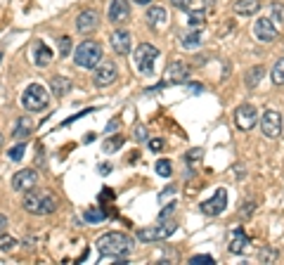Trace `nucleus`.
Wrapping results in <instances>:
<instances>
[{
    "label": "nucleus",
    "mask_w": 284,
    "mask_h": 265,
    "mask_svg": "<svg viewBox=\"0 0 284 265\" xmlns=\"http://www.w3.org/2000/svg\"><path fill=\"white\" fill-rule=\"evenodd\" d=\"M190 263L192 265H213L216 263V258L208 256V254H202V256H192L190 258Z\"/></svg>",
    "instance_id": "33"
},
{
    "label": "nucleus",
    "mask_w": 284,
    "mask_h": 265,
    "mask_svg": "<svg viewBox=\"0 0 284 265\" xmlns=\"http://www.w3.org/2000/svg\"><path fill=\"white\" fill-rule=\"evenodd\" d=\"M0 147H2V135H0Z\"/></svg>",
    "instance_id": "48"
},
{
    "label": "nucleus",
    "mask_w": 284,
    "mask_h": 265,
    "mask_svg": "<svg viewBox=\"0 0 284 265\" xmlns=\"http://www.w3.org/2000/svg\"><path fill=\"white\" fill-rule=\"evenodd\" d=\"M98 251L109 258H124L133 251V239L124 232H106L98 239Z\"/></svg>",
    "instance_id": "2"
},
{
    "label": "nucleus",
    "mask_w": 284,
    "mask_h": 265,
    "mask_svg": "<svg viewBox=\"0 0 284 265\" xmlns=\"http://www.w3.org/2000/svg\"><path fill=\"white\" fill-rule=\"evenodd\" d=\"M144 19H147V24H150L152 28H161L168 21V12H166V7H161V5H152V7L147 9Z\"/></svg>",
    "instance_id": "17"
},
{
    "label": "nucleus",
    "mask_w": 284,
    "mask_h": 265,
    "mask_svg": "<svg viewBox=\"0 0 284 265\" xmlns=\"http://www.w3.org/2000/svg\"><path fill=\"white\" fill-rule=\"evenodd\" d=\"M258 9H260V2L258 0H237L234 2V12L240 17H254Z\"/></svg>",
    "instance_id": "22"
},
{
    "label": "nucleus",
    "mask_w": 284,
    "mask_h": 265,
    "mask_svg": "<svg viewBox=\"0 0 284 265\" xmlns=\"http://www.w3.org/2000/svg\"><path fill=\"white\" fill-rule=\"evenodd\" d=\"M116 128H118V119H112V121H109V126H106V130H109V133H114Z\"/></svg>",
    "instance_id": "43"
},
{
    "label": "nucleus",
    "mask_w": 284,
    "mask_h": 265,
    "mask_svg": "<svg viewBox=\"0 0 284 265\" xmlns=\"http://www.w3.org/2000/svg\"><path fill=\"white\" fill-rule=\"evenodd\" d=\"M133 2H138V5H150L152 0H133Z\"/></svg>",
    "instance_id": "47"
},
{
    "label": "nucleus",
    "mask_w": 284,
    "mask_h": 265,
    "mask_svg": "<svg viewBox=\"0 0 284 265\" xmlns=\"http://www.w3.org/2000/svg\"><path fill=\"white\" fill-rule=\"evenodd\" d=\"M24 152H26V145L19 142V145H14V147H10L8 149V159L10 161H22V159H24Z\"/></svg>",
    "instance_id": "30"
},
{
    "label": "nucleus",
    "mask_w": 284,
    "mask_h": 265,
    "mask_svg": "<svg viewBox=\"0 0 284 265\" xmlns=\"http://www.w3.org/2000/svg\"><path fill=\"white\" fill-rule=\"evenodd\" d=\"M190 90L194 92V95H199V92L204 90V85H202V83H192V85H190Z\"/></svg>",
    "instance_id": "42"
},
{
    "label": "nucleus",
    "mask_w": 284,
    "mask_h": 265,
    "mask_svg": "<svg viewBox=\"0 0 284 265\" xmlns=\"http://www.w3.org/2000/svg\"><path fill=\"white\" fill-rule=\"evenodd\" d=\"M156 173H159L161 178H170V175H173V164H170L168 159L156 161Z\"/></svg>",
    "instance_id": "31"
},
{
    "label": "nucleus",
    "mask_w": 284,
    "mask_h": 265,
    "mask_svg": "<svg viewBox=\"0 0 284 265\" xmlns=\"http://www.w3.org/2000/svg\"><path fill=\"white\" fill-rule=\"evenodd\" d=\"M109 43H112V47H114L116 55H128L130 52V43H133V38H130V33L126 31V28H116L114 33L109 36Z\"/></svg>",
    "instance_id": "15"
},
{
    "label": "nucleus",
    "mask_w": 284,
    "mask_h": 265,
    "mask_svg": "<svg viewBox=\"0 0 284 265\" xmlns=\"http://www.w3.org/2000/svg\"><path fill=\"white\" fill-rule=\"evenodd\" d=\"M187 24L192 28H202L206 24V14H204V9H194V12H190L187 14Z\"/></svg>",
    "instance_id": "26"
},
{
    "label": "nucleus",
    "mask_w": 284,
    "mask_h": 265,
    "mask_svg": "<svg viewBox=\"0 0 284 265\" xmlns=\"http://www.w3.org/2000/svg\"><path fill=\"white\" fill-rule=\"evenodd\" d=\"M159 50L152 45V43H140L135 47V66L142 76H152L154 73V66H156V59H159Z\"/></svg>",
    "instance_id": "4"
},
{
    "label": "nucleus",
    "mask_w": 284,
    "mask_h": 265,
    "mask_svg": "<svg viewBox=\"0 0 284 265\" xmlns=\"http://www.w3.org/2000/svg\"><path fill=\"white\" fill-rule=\"evenodd\" d=\"M180 45L185 47V50H194V47L202 45V28H192L190 33L180 38Z\"/></svg>",
    "instance_id": "23"
},
{
    "label": "nucleus",
    "mask_w": 284,
    "mask_h": 265,
    "mask_svg": "<svg viewBox=\"0 0 284 265\" xmlns=\"http://www.w3.org/2000/svg\"><path fill=\"white\" fill-rule=\"evenodd\" d=\"M102 62V47L95 40H83L74 50V64L80 69H95Z\"/></svg>",
    "instance_id": "3"
},
{
    "label": "nucleus",
    "mask_w": 284,
    "mask_h": 265,
    "mask_svg": "<svg viewBox=\"0 0 284 265\" xmlns=\"http://www.w3.org/2000/svg\"><path fill=\"white\" fill-rule=\"evenodd\" d=\"M100 26V14L95 9H83L78 17H76V28H78L80 33H90V31H95Z\"/></svg>",
    "instance_id": "16"
},
{
    "label": "nucleus",
    "mask_w": 284,
    "mask_h": 265,
    "mask_svg": "<svg viewBox=\"0 0 284 265\" xmlns=\"http://www.w3.org/2000/svg\"><path fill=\"white\" fill-rule=\"evenodd\" d=\"M138 140H147V128H138Z\"/></svg>",
    "instance_id": "45"
},
{
    "label": "nucleus",
    "mask_w": 284,
    "mask_h": 265,
    "mask_svg": "<svg viewBox=\"0 0 284 265\" xmlns=\"http://www.w3.org/2000/svg\"><path fill=\"white\" fill-rule=\"evenodd\" d=\"M277 258H280V251L272 247H263L258 251V261H260V263H275Z\"/></svg>",
    "instance_id": "27"
},
{
    "label": "nucleus",
    "mask_w": 284,
    "mask_h": 265,
    "mask_svg": "<svg viewBox=\"0 0 284 265\" xmlns=\"http://www.w3.org/2000/svg\"><path fill=\"white\" fill-rule=\"evenodd\" d=\"M270 14H272L277 21H282V19H284V7L277 2V5H272V7H270Z\"/></svg>",
    "instance_id": "37"
},
{
    "label": "nucleus",
    "mask_w": 284,
    "mask_h": 265,
    "mask_svg": "<svg viewBox=\"0 0 284 265\" xmlns=\"http://www.w3.org/2000/svg\"><path fill=\"white\" fill-rule=\"evenodd\" d=\"M263 73H266V69H263L260 64H256V66H251V69H248V71H246V88H248V90H254L258 83H260Z\"/></svg>",
    "instance_id": "24"
},
{
    "label": "nucleus",
    "mask_w": 284,
    "mask_h": 265,
    "mask_svg": "<svg viewBox=\"0 0 284 265\" xmlns=\"http://www.w3.org/2000/svg\"><path fill=\"white\" fill-rule=\"evenodd\" d=\"M260 130H263V135L270 137V140L280 137L282 135V114L275 109H266L263 116H260Z\"/></svg>",
    "instance_id": "8"
},
{
    "label": "nucleus",
    "mask_w": 284,
    "mask_h": 265,
    "mask_svg": "<svg viewBox=\"0 0 284 265\" xmlns=\"http://www.w3.org/2000/svg\"><path fill=\"white\" fill-rule=\"evenodd\" d=\"M270 78L275 85H284V57H280L272 66V71H270Z\"/></svg>",
    "instance_id": "25"
},
{
    "label": "nucleus",
    "mask_w": 284,
    "mask_h": 265,
    "mask_svg": "<svg viewBox=\"0 0 284 265\" xmlns=\"http://www.w3.org/2000/svg\"><path fill=\"white\" fill-rule=\"evenodd\" d=\"M256 121H258V111L254 104H242V107H237V111H234V123H237L240 130H251L256 126Z\"/></svg>",
    "instance_id": "12"
},
{
    "label": "nucleus",
    "mask_w": 284,
    "mask_h": 265,
    "mask_svg": "<svg viewBox=\"0 0 284 265\" xmlns=\"http://www.w3.org/2000/svg\"><path fill=\"white\" fill-rule=\"evenodd\" d=\"M36 183H38V173L34 168H24V171H17L12 175V190L14 192H26Z\"/></svg>",
    "instance_id": "14"
},
{
    "label": "nucleus",
    "mask_w": 284,
    "mask_h": 265,
    "mask_svg": "<svg viewBox=\"0 0 284 265\" xmlns=\"http://www.w3.org/2000/svg\"><path fill=\"white\" fill-rule=\"evenodd\" d=\"M106 19L112 24H124L130 19V2L128 0H112L106 9Z\"/></svg>",
    "instance_id": "13"
},
{
    "label": "nucleus",
    "mask_w": 284,
    "mask_h": 265,
    "mask_svg": "<svg viewBox=\"0 0 284 265\" xmlns=\"http://www.w3.org/2000/svg\"><path fill=\"white\" fill-rule=\"evenodd\" d=\"M118 147H124V135H114V137H109V140H104V152L106 154L118 152Z\"/></svg>",
    "instance_id": "28"
},
{
    "label": "nucleus",
    "mask_w": 284,
    "mask_h": 265,
    "mask_svg": "<svg viewBox=\"0 0 284 265\" xmlns=\"http://www.w3.org/2000/svg\"><path fill=\"white\" fill-rule=\"evenodd\" d=\"M22 206L24 211H28L31 216H48V213H54L60 201L50 190H43V187H31L24 192V199H22Z\"/></svg>",
    "instance_id": "1"
},
{
    "label": "nucleus",
    "mask_w": 284,
    "mask_h": 265,
    "mask_svg": "<svg viewBox=\"0 0 284 265\" xmlns=\"http://www.w3.org/2000/svg\"><path fill=\"white\" fill-rule=\"evenodd\" d=\"M48 102H50L48 90L40 83H31L26 90L22 92V107L26 111H43L48 107Z\"/></svg>",
    "instance_id": "5"
},
{
    "label": "nucleus",
    "mask_w": 284,
    "mask_h": 265,
    "mask_svg": "<svg viewBox=\"0 0 284 265\" xmlns=\"http://www.w3.org/2000/svg\"><path fill=\"white\" fill-rule=\"evenodd\" d=\"M100 173H102V175H109V173H112V166H109V164L100 166Z\"/></svg>",
    "instance_id": "44"
},
{
    "label": "nucleus",
    "mask_w": 284,
    "mask_h": 265,
    "mask_svg": "<svg viewBox=\"0 0 284 265\" xmlns=\"http://www.w3.org/2000/svg\"><path fill=\"white\" fill-rule=\"evenodd\" d=\"M254 36H256V40H260V43H272V40L280 36V31H277L275 21L270 17H260V19H256Z\"/></svg>",
    "instance_id": "10"
},
{
    "label": "nucleus",
    "mask_w": 284,
    "mask_h": 265,
    "mask_svg": "<svg viewBox=\"0 0 284 265\" xmlns=\"http://www.w3.org/2000/svg\"><path fill=\"white\" fill-rule=\"evenodd\" d=\"M83 218H86V223H100V220H104V211L92 206V209H88L83 213Z\"/></svg>",
    "instance_id": "29"
},
{
    "label": "nucleus",
    "mask_w": 284,
    "mask_h": 265,
    "mask_svg": "<svg viewBox=\"0 0 284 265\" xmlns=\"http://www.w3.org/2000/svg\"><path fill=\"white\" fill-rule=\"evenodd\" d=\"M178 223L176 220H166L161 225H152V228H142L138 230V239L144 242V244H152V242H161V239H168L170 235H176Z\"/></svg>",
    "instance_id": "6"
},
{
    "label": "nucleus",
    "mask_w": 284,
    "mask_h": 265,
    "mask_svg": "<svg viewBox=\"0 0 284 265\" xmlns=\"http://www.w3.org/2000/svg\"><path fill=\"white\" fill-rule=\"evenodd\" d=\"M225 206H228V192L220 187L208 201H202V204H199V211H202L204 216H220L222 211H225Z\"/></svg>",
    "instance_id": "11"
},
{
    "label": "nucleus",
    "mask_w": 284,
    "mask_h": 265,
    "mask_svg": "<svg viewBox=\"0 0 284 265\" xmlns=\"http://www.w3.org/2000/svg\"><path fill=\"white\" fill-rule=\"evenodd\" d=\"M69 90H71V81L66 76H52L50 78V92L54 97H64Z\"/></svg>",
    "instance_id": "21"
},
{
    "label": "nucleus",
    "mask_w": 284,
    "mask_h": 265,
    "mask_svg": "<svg viewBox=\"0 0 284 265\" xmlns=\"http://www.w3.org/2000/svg\"><path fill=\"white\" fill-rule=\"evenodd\" d=\"M57 45H60V55L62 57H66V55H71V38L69 36H60L57 38Z\"/></svg>",
    "instance_id": "32"
},
{
    "label": "nucleus",
    "mask_w": 284,
    "mask_h": 265,
    "mask_svg": "<svg viewBox=\"0 0 284 265\" xmlns=\"http://www.w3.org/2000/svg\"><path fill=\"white\" fill-rule=\"evenodd\" d=\"M118 81V66L112 62V59H102L98 66H95V73H92V83L98 88H106L112 83Z\"/></svg>",
    "instance_id": "7"
},
{
    "label": "nucleus",
    "mask_w": 284,
    "mask_h": 265,
    "mask_svg": "<svg viewBox=\"0 0 284 265\" xmlns=\"http://www.w3.org/2000/svg\"><path fill=\"white\" fill-rule=\"evenodd\" d=\"M173 211H176V204H168V206H166V209L161 211V216H159V220H166L170 216V213H173Z\"/></svg>",
    "instance_id": "40"
},
{
    "label": "nucleus",
    "mask_w": 284,
    "mask_h": 265,
    "mask_svg": "<svg viewBox=\"0 0 284 265\" xmlns=\"http://www.w3.org/2000/svg\"><path fill=\"white\" fill-rule=\"evenodd\" d=\"M202 156H204V149H190L185 154V159L190 164H196V161H202Z\"/></svg>",
    "instance_id": "36"
},
{
    "label": "nucleus",
    "mask_w": 284,
    "mask_h": 265,
    "mask_svg": "<svg viewBox=\"0 0 284 265\" xmlns=\"http://www.w3.org/2000/svg\"><path fill=\"white\" fill-rule=\"evenodd\" d=\"M0 62H2V52H0Z\"/></svg>",
    "instance_id": "49"
},
{
    "label": "nucleus",
    "mask_w": 284,
    "mask_h": 265,
    "mask_svg": "<svg viewBox=\"0 0 284 265\" xmlns=\"http://www.w3.org/2000/svg\"><path fill=\"white\" fill-rule=\"evenodd\" d=\"M52 62V50L48 47V43H43V40H38L34 47V64L36 66H48Z\"/></svg>",
    "instance_id": "19"
},
{
    "label": "nucleus",
    "mask_w": 284,
    "mask_h": 265,
    "mask_svg": "<svg viewBox=\"0 0 284 265\" xmlns=\"http://www.w3.org/2000/svg\"><path fill=\"white\" fill-rule=\"evenodd\" d=\"M190 81V66L185 62H170L164 71V83L166 85H178V83H187Z\"/></svg>",
    "instance_id": "9"
},
{
    "label": "nucleus",
    "mask_w": 284,
    "mask_h": 265,
    "mask_svg": "<svg viewBox=\"0 0 284 265\" xmlns=\"http://www.w3.org/2000/svg\"><path fill=\"white\" fill-rule=\"evenodd\" d=\"M24 247H34V237H26V239H24Z\"/></svg>",
    "instance_id": "46"
},
{
    "label": "nucleus",
    "mask_w": 284,
    "mask_h": 265,
    "mask_svg": "<svg viewBox=\"0 0 284 265\" xmlns=\"http://www.w3.org/2000/svg\"><path fill=\"white\" fill-rule=\"evenodd\" d=\"M192 2H194V0H170V5L178 7V9H190L192 7Z\"/></svg>",
    "instance_id": "38"
},
{
    "label": "nucleus",
    "mask_w": 284,
    "mask_h": 265,
    "mask_svg": "<svg viewBox=\"0 0 284 265\" xmlns=\"http://www.w3.org/2000/svg\"><path fill=\"white\" fill-rule=\"evenodd\" d=\"M31 133H34V121H31V116H28V114L19 116L17 123H14V130H12V137L22 142V140H26Z\"/></svg>",
    "instance_id": "18"
},
{
    "label": "nucleus",
    "mask_w": 284,
    "mask_h": 265,
    "mask_svg": "<svg viewBox=\"0 0 284 265\" xmlns=\"http://www.w3.org/2000/svg\"><path fill=\"white\" fill-rule=\"evenodd\" d=\"M248 249V237H246V232L244 230H234L232 232V237H230V251L232 254H244Z\"/></svg>",
    "instance_id": "20"
},
{
    "label": "nucleus",
    "mask_w": 284,
    "mask_h": 265,
    "mask_svg": "<svg viewBox=\"0 0 284 265\" xmlns=\"http://www.w3.org/2000/svg\"><path fill=\"white\" fill-rule=\"evenodd\" d=\"M17 244H19V242L14 237H2V239H0V251H5V254H8V251H12Z\"/></svg>",
    "instance_id": "35"
},
{
    "label": "nucleus",
    "mask_w": 284,
    "mask_h": 265,
    "mask_svg": "<svg viewBox=\"0 0 284 265\" xmlns=\"http://www.w3.org/2000/svg\"><path fill=\"white\" fill-rule=\"evenodd\" d=\"M8 225H10V220L5 218V216H2V213H0V235H2V232H5V230H8Z\"/></svg>",
    "instance_id": "41"
},
{
    "label": "nucleus",
    "mask_w": 284,
    "mask_h": 265,
    "mask_svg": "<svg viewBox=\"0 0 284 265\" xmlns=\"http://www.w3.org/2000/svg\"><path fill=\"white\" fill-rule=\"evenodd\" d=\"M251 211H254V201L248 199V201H244V206H242V211H240V216H242V218H248V216H251Z\"/></svg>",
    "instance_id": "39"
},
{
    "label": "nucleus",
    "mask_w": 284,
    "mask_h": 265,
    "mask_svg": "<svg viewBox=\"0 0 284 265\" xmlns=\"http://www.w3.org/2000/svg\"><path fill=\"white\" fill-rule=\"evenodd\" d=\"M164 145H166L164 137H152V140H147V149H150V152H161Z\"/></svg>",
    "instance_id": "34"
}]
</instances>
